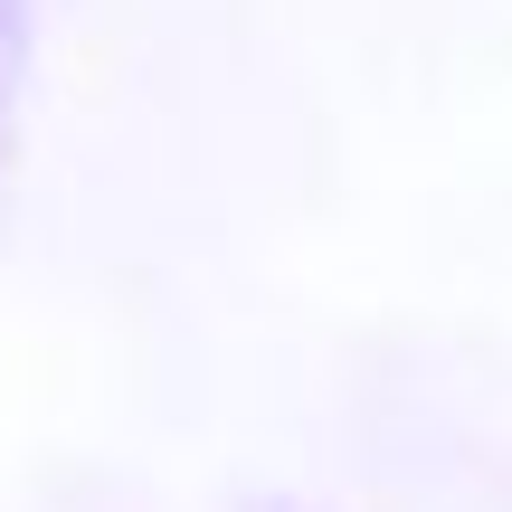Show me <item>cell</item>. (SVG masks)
Segmentation results:
<instances>
[{"label": "cell", "instance_id": "6da1fadb", "mask_svg": "<svg viewBox=\"0 0 512 512\" xmlns=\"http://www.w3.org/2000/svg\"><path fill=\"white\" fill-rule=\"evenodd\" d=\"M10 105H19V0H0V133H10Z\"/></svg>", "mask_w": 512, "mask_h": 512}]
</instances>
